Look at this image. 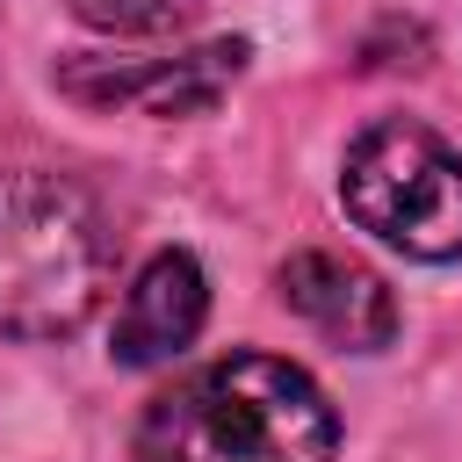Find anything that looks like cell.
<instances>
[{
  "label": "cell",
  "instance_id": "6da1fadb",
  "mask_svg": "<svg viewBox=\"0 0 462 462\" xmlns=\"http://www.w3.org/2000/svg\"><path fill=\"white\" fill-rule=\"evenodd\" d=\"M332 448L339 419L325 390L274 354L209 361L137 419V462H332Z\"/></svg>",
  "mask_w": 462,
  "mask_h": 462
},
{
  "label": "cell",
  "instance_id": "7a4b0ae2",
  "mask_svg": "<svg viewBox=\"0 0 462 462\" xmlns=\"http://www.w3.org/2000/svg\"><path fill=\"white\" fill-rule=\"evenodd\" d=\"M116 274L101 202L58 173H0V332L65 339L79 332Z\"/></svg>",
  "mask_w": 462,
  "mask_h": 462
},
{
  "label": "cell",
  "instance_id": "3957f363",
  "mask_svg": "<svg viewBox=\"0 0 462 462\" xmlns=\"http://www.w3.org/2000/svg\"><path fill=\"white\" fill-rule=\"evenodd\" d=\"M346 217L404 260L462 253V159L419 123H375L354 137L339 173Z\"/></svg>",
  "mask_w": 462,
  "mask_h": 462
},
{
  "label": "cell",
  "instance_id": "277c9868",
  "mask_svg": "<svg viewBox=\"0 0 462 462\" xmlns=\"http://www.w3.org/2000/svg\"><path fill=\"white\" fill-rule=\"evenodd\" d=\"M245 65V43H202L159 65H65V94L87 108H144V116H195L209 108Z\"/></svg>",
  "mask_w": 462,
  "mask_h": 462
},
{
  "label": "cell",
  "instance_id": "5b68a950",
  "mask_svg": "<svg viewBox=\"0 0 462 462\" xmlns=\"http://www.w3.org/2000/svg\"><path fill=\"white\" fill-rule=\"evenodd\" d=\"M282 303L346 354H375L397 339V296L346 253H296L282 267Z\"/></svg>",
  "mask_w": 462,
  "mask_h": 462
},
{
  "label": "cell",
  "instance_id": "8992f818",
  "mask_svg": "<svg viewBox=\"0 0 462 462\" xmlns=\"http://www.w3.org/2000/svg\"><path fill=\"white\" fill-rule=\"evenodd\" d=\"M209 318V282L195 267V253H159L144 260V274L123 289V310H116V339L108 354L123 368H159L173 361Z\"/></svg>",
  "mask_w": 462,
  "mask_h": 462
},
{
  "label": "cell",
  "instance_id": "52a82bcc",
  "mask_svg": "<svg viewBox=\"0 0 462 462\" xmlns=\"http://www.w3.org/2000/svg\"><path fill=\"white\" fill-rule=\"evenodd\" d=\"M72 14L116 36H166V29H188L202 0H72Z\"/></svg>",
  "mask_w": 462,
  "mask_h": 462
}]
</instances>
